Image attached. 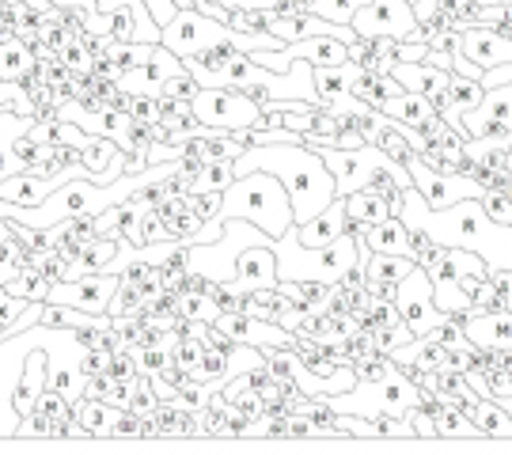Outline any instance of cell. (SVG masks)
Wrapping results in <instances>:
<instances>
[{"mask_svg": "<svg viewBox=\"0 0 512 455\" xmlns=\"http://www.w3.org/2000/svg\"><path fill=\"white\" fill-rule=\"evenodd\" d=\"M399 217L406 220V228H421L440 247H467L486 258L490 270H512V224H497L478 198L433 209L418 186H410Z\"/></svg>", "mask_w": 512, "mask_h": 455, "instance_id": "6da1fadb", "label": "cell"}, {"mask_svg": "<svg viewBox=\"0 0 512 455\" xmlns=\"http://www.w3.org/2000/svg\"><path fill=\"white\" fill-rule=\"evenodd\" d=\"M247 171H270L274 179H281V186L293 198L296 224L311 220L319 209H327L330 201L338 198L334 175H330V167L319 148H308V145L243 148V156L236 160V175H247Z\"/></svg>", "mask_w": 512, "mask_h": 455, "instance_id": "7a4b0ae2", "label": "cell"}, {"mask_svg": "<svg viewBox=\"0 0 512 455\" xmlns=\"http://www.w3.org/2000/svg\"><path fill=\"white\" fill-rule=\"evenodd\" d=\"M277 255V281H342L357 262H368L365 239L342 236L323 247H308L296 239V224L285 236L270 239Z\"/></svg>", "mask_w": 512, "mask_h": 455, "instance_id": "3957f363", "label": "cell"}, {"mask_svg": "<svg viewBox=\"0 0 512 455\" xmlns=\"http://www.w3.org/2000/svg\"><path fill=\"white\" fill-rule=\"evenodd\" d=\"M239 217L258 224L270 239L285 236L296 224L293 217V198L289 190L281 186V179H274L270 171H247L239 175L228 190H224V201H220V220Z\"/></svg>", "mask_w": 512, "mask_h": 455, "instance_id": "277c9868", "label": "cell"}, {"mask_svg": "<svg viewBox=\"0 0 512 455\" xmlns=\"http://www.w3.org/2000/svg\"><path fill=\"white\" fill-rule=\"evenodd\" d=\"M198 122L213 129H243V126H266L262 107L243 88H198L190 99Z\"/></svg>", "mask_w": 512, "mask_h": 455, "instance_id": "5b68a950", "label": "cell"}, {"mask_svg": "<svg viewBox=\"0 0 512 455\" xmlns=\"http://www.w3.org/2000/svg\"><path fill=\"white\" fill-rule=\"evenodd\" d=\"M228 38H232V27L213 16H205L198 8H179L160 27V46H167L171 54L179 57L202 54L205 46H217V42H228Z\"/></svg>", "mask_w": 512, "mask_h": 455, "instance_id": "8992f818", "label": "cell"}, {"mask_svg": "<svg viewBox=\"0 0 512 455\" xmlns=\"http://www.w3.org/2000/svg\"><path fill=\"white\" fill-rule=\"evenodd\" d=\"M395 304H399V311H403V323L414 330L418 338L425 334V330H433L437 323H444V319H448V311L437 308V296H433V277L425 273V266H414V270L399 281Z\"/></svg>", "mask_w": 512, "mask_h": 455, "instance_id": "52a82bcc", "label": "cell"}, {"mask_svg": "<svg viewBox=\"0 0 512 455\" xmlns=\"http://www.w3.org/2000/svg\"><path fill=\"white\" fill-rule=\"evenodd\" d=\"M349 27L368 38H414L418 16L410 0H368Z\"/></svg>", "mask_w": 512, "mask_h": 455, "instance_id": "ba28073f", "label": "cell"}, {"mask_svg": "<svg viewBox=\"0 0 512 455\" xmlns=\"http://www.w3.org/2000/svg\"><path fill=\"white\" fill-rule=\"evenodd\" d=\"M118 285H122V273L114 270L84 273V277H73V281H54L50 300L54 304H73V308L92 311V315H107L110 296H114Z\"/></svg>", "mask_w": 512, "mask_h": 455, "instance_id": "9c48e42d", "label": "cell"}, {"mask_svg": "<svg viewBox=\"0 0 512 455\" xmlns=\"http://www.w3.org/2000/svg\"><path fill=\"white\" fill-rule=\"evenodd\" d=\"M410 175H414V186L421 190V198L429 201L433 209H444V205H456L463 198H482V182L467 179V175H448V171H437V167H429L421 156L410 160Z\"/></svg>", "mask_w": 512, "mask_h": 455, "instance_id": "30bf717a", "label": "cell"}, {"mask_svg": "<svg viewBox=\"0 0 512 455\" xmlns=\"http://www.w3.org/2000/svg\"><path fill=\"white\" fill-rule=\"evenodd\" d=\"M361 73L357 61H342V65H315V91H319V103L334 114H368V103L353 95V80Z\"/></svg>", "mask_w": 512, "mask_h": 455, "instance_id": "8fae6325", "label": "cell"}, {"mask_svg": "<svg viewBox=\"0 0 512 455\" xmlns=\"http://www.w3.org/2000/svg\"><path fill=\"white\" fill-rule=\"evenodd\" d=\"M179 73H186L183 57L171 54L167 46H156L145 65H137V69H126V73H122L118 88L129 91V95H160V88Z\"/></svg>", "mask_w": 512, "mask_h": 455, "instance_id": "7c38bea8", "label": "cell"}, {"mask_svg": "<svg viewBox=\"0 0 512 455\" xmlns=\"http://www.w3.org/2000/svg\"><path fill=\"white\" fill-rule=\"evenodd\" d=\"M459 54L471 57L482 69H497V65H509L512 61V38L501 35L490 23H471V27H463V46H459Z\"/></svg>", "mask_w": 512, "mask_h": 455, "instance_id": "4fadbf2b", "label": "cell"}, {"mask_svg": "<svg viewBox=\"0 0 512 455\" xmlns=\"http://www.w3.org/2000/svg\"><path fill=\"white\" fill-rule=\"evenodd\" d=\"M232 285H236V289H243V292L277 289V255H274V247H270V243H255V247L239 251Z\"/></svg>", "mask_w": 512, "mask_h": 455, "instance_id": "5bb4252c", "label": "cell"}, {"mask_svg": "<svg viewBox=\"0 0 512 455\" xmlns=\"http://www.w3.org/2000/svg\"><path fill=\"white\" fill-rule=\"evenodd\" d=\"M50 387V357H46V349H31L27 353V364H23V372H19V383L16 391H12V406H16V414H31L38 406V395Z\"/></svg>", "mask_w": 512, "mask_h": 455, "instance_id": "9a60e30c", "label": "cell"}, {"mask_svg": "<svg viewBox=\"0 0 512 455\" xmlns=\"http://www.w3.org/2000/svg\"><path fill=\"white\" fill-rule=\"evenodd\" d=\"M346 224H349L346 198H334L327 209H319L311 220L296 224V239L308 243V247H323V243H334V239L346 236Z\"/></svg>", "mask_w": 512, "mask_h": 455, "instance_id": "2e32d148", "label": "cell"}, {"mask_svg": "<svg viewBox=\"0 0 512 455\" xmlns=\"http://www.w3.org/2000/svg\"><path fill=\"white\" fill-rule=\"evenodd\" d=\"M57 186H65L61 175H38V171H16L8 179L0 182V198L4 201H16V205H27L35 209L42 201L54 194Z\"/></svg>", "mask_w": 512, "mask_h": 455, "instance_id": "e0dca14e", "label": "cell"}, {"mask_svg": "<svg viewBox=\"0 0 512 455\" xmlns=\"http://www.w3.org/2000/svg\"><path fill=\"white\" fill-rule=\"evenodd\" d=\"M296 57H304L311 65H342L349 61V46L334 35H315V38H300V42H285L281 46V61L293 65Z\"/></svg>", "mask_w": 512, "mask_h": 455, "instance_id": "ac0fdd59", "label": "cell"}, {"mask_svg": "<svg viewBox=\"0 0 512 455\" xmlns=\"http://www.w3.org/2000/svg\"><path fill=\"white\" fill-rule=\"evenodd\" d=\"M482 95H486L482 80L452 73V84L444 88V95H440L433 107H437V114H444L456 129H463V114H467V110H475L478 103H482Z\"/></svg>", "mask_w": 512, "mask_h": 455, "instance_id": "d6986e66", "label": "cell"}, {"mask_svg": "<svg viewBox=\"0 0 512 455\" xmlns=\"http://www.w3.org/2000/svg\"><path fill=\"white\" fill-rule=\"evenodd\" d=\"M391 76H395L406 91L429 95L433 103H437L440 95H444V88L452 84V69H437V65H429V61H406V65H395Z\"/></svg>", "mask_w": 512, "mask_h": 455, "instance_id": "ffe728a7", "label": "cell"}, {"mask_svg": "<svg viewBox=\"0 0 512 455\" xmlns=\"http://www.w3.org/2000/svg\"><path fill=\"white\" fill-rule=\"evenodd\" d=\"M368 251H380V255H403L414 258V243H410V228L403 217H387L380 224H365L361 232Z\"/></svg>", "mask_w": 512, "mask_h": 455, "instance_id": "44dd1931", "label": "cell"}, {"mask_svg": "<svg viewBox=\"0 0 512 455\" xmlns=\"http://www.w3.org/2000/svg\"><path fill=\"white\" fill-rule=\"evenodd\" d=\"M463 334L475 346L490 349H512V311H494V315H467Z\"/></svg>", "mask_w": 512, "mask_h": 455, "instance_id": "7402d4cb", "label": "cell"}, {"mask_svg": "<svg viewBox=\"0 0 512 455\" xmlns=\"http://www.w3.org/2000/svg\"><path fill=\"white\" fill-rule=\"evenodd\" d=\"M114 418H118V406H110V402H103V399L80 395V399L73 402V421L84 429V437H110Z\"/></svg>", "mask_w": 512, "mask_h": 455, "instance_id": "603a6c76", "label": "cell"}, {"mask_svg": "<svg viewBox=\"0 0 512 455\" xmlns=\"http://www.w3.org/2000/svg\"><path fill=\"white\" fill-rule=\"evenodd\" d=\"M387 118H395V122H410V126L418 129L425 118H433L437 107H433V99L429 95H421V91H399V95H391L384 99V107H380Z\"/></svg>", "mask_w": 512, "mask_h": 455, "instance_id": "cb8c5ba5", "label": "cell"}, {"mask_svg": "<svg viewBox=\"0 0 512 455\" xmlns=\"http://www.w3.org/2000/svg\"><path fill=\"white\" fill-rule=\"evenodd\" d=\"M346 209H349V217H357L361 224H380V220L395 217V209H391V201H387V194H380V190H372V186H365V190H353V194H346Z\"/></svg>", "mask_w": 512, "mask_h": 455, "instance_id": "d4e9b609", "label": "cell"}, {"mask_svg": "<svg viewBox=\"0 0 512 455\" xmlns=\"http://www.w3.org/2000/svg\"><path fill=\"white\" fill-rule=\"evenodd\" d=\"M471 421L478 425V437H512V414L497 399H478Z\"/></svg>", "mask_w": 512, "mask_h": 455, "instance_id": "484cf974", "label": "cell"}, {"mask_svg": "<svg viewBox=\"0 0 512 455\" xmlns=\"http://www.w3.org/2000/svg\"><path fill=\"white\" fill-rule=\"evenodd\" d=\"M277 289L285 292L293 304L311 311H327L330 292H334V281H277Z\"/></svg>", "mask_w": 512, "mask_h": 455, "instance_id": "4316f807", "label": "cell"}, {"mask_svg": "<svg viewBox=\"0 0 512 455\" xmlns=\"http://www.w3.org/2000/svg\"><path fill=\"white\" fill-rule=\"evenodd\" d=\"M126 247V239L122 236H92L88 243H84V255H80V266L88 273H99V270H110L114 266V258H118V251Z\"/></svg>", "mask_w": 512, "mask_h": 455, "instance_id": "83f0119b", "label": "cell"}, {"mask_svg": "<svg viewBox=\"0 0 512 455\" xmlns=\"http://www.w3.org/2000/svg\"><path fill=\"white\" fill-rule=\"evenodd\" d=\"M175 311H179V319H186V323H217L220 319L217 300L209 292H179Z\"/></svg>", "mask_w": 512, "mask_h": 455, "instance_id": "f1b7e54d", "label": "cell"}, {"mask_svg": "<svg viewBox=\"0 0 512 455\" xmlns=\"http://www.w3.org/2000/svg\"><path fill=\"white\" fill-rule=\"evenodd\" d=\"M289 304H293V300H289L281 289H255V292H247L243 311H247V315H255V319H266V323H277V319H281V311L289 308Z\"/></svg>", "mask_w": 512, "mask_h": 455, "instance_id": "f546056e", "label": "cell"}, {"mask_svg": "<svg viewBox=\"0 0 512 455\" xmlns=\"http://www.w3.org/2000/svg\"><path fill=\"white\" fill-rule=\"evenodd\" d=\"M31 61H35V50L27 42H19V38L0 42V80H23Z\"/></svg>", "mask_w": 512, "mask_h": 455, "instance_id": "4dcf8cb0", "label": "cell"}, {"mask_svg": "<svg viewBox=\"0 0 512 455\" xmlns=\"http://www.w3.org/2000/svg\"><path fill=\"white\" fill-rule=\"evenodd\" d=\"M4 289L12 292V296H23V300H50V289H54V281L46 277V273L31 266V270L16 273L12 281H4Z\"/></svg>", "mask_w": 512, "mask_h": 455, "instance_id": "1f68e13d", "label": "cell"}, {"mask_svg": "<svg viewBox=\"0 0 512 455\" xmlns=\"http://www.w3.org/2000/svg\"><path fill=\"white\" fill-rule=\"evenodd\" d=\"M467 114H475V118H497V122L512 126V84H501V88H486L482 103H478L475 110H467Z\"/></svg>", "mask_w": 512, "mask_h": 455, "instance_id": "d6a6232c", "label": "cell"}, {"mask_svg": "<svg viewBox=\"0 0 512 455\" xmlns=\"http://www.w3.org/2000/svg\"><path fill=\"white\" fill-rule=\"evenodd\" d=\"M414 266H418L414 258L380 255V251H372V255H368V262H365V273H368V277H380V281H395V285H399V281H403Z\"/></svg>", "mask_w": 512, "mask_h": 455, "instance_id": "836d02e7", "label": "cell"}, {"mask_svg": "<svg viewBox=\"0 0 512 455\" xmlns=\"http://www.w3.org/2000/svg\"><path fill=\"white\" fill-rule=\"evenodd\" d=\"M236 179V160H205V171L190 182V190H217V194H224Z\"/></svg>", "mask_w": 512, "mask_h": 455, "instance_id": "e575fe53", "label": "cell"}, {"mask_svg": "<svg viewBox=\"0 0 512 455\" xmlns=\"http://www.w3.org/2000/svg\"><path fill=\"white\" fill-rule=\"evenodd\" d=\"M368 0H315V16L330 19V23H353V16L365 8Z\"/></svg>", "mask_w": 512, "mask_h": 455, "instance_id": "d590c367", "label": "cell"}, {"mask_svg": "<svg viewBox=\"0 0 512 455\" xmlns=\"http://www.w3.org/2000/svg\"><path fill=\"white\" fill-rule=\"evenodd\" d=\"M156 406H160L156 383H152L148 372H141V376H137V387H133V399H129V410H133V414H141V418H148Z\"/></svg>", "mask_w": 512, "mask_h": 455, "instance_id": "8d00e7d4", "label": "cell"}, {"mask_svg": "<svg viewBox=\"0 0 512 455\" xmlns=\"http://www.w3.org/2000/svg\"><path fill=\"white\" fill-rule=\"evenodd\" d=\"M160 239H171V228H167L164 217H160L156 209H145V213H141V224H137L133 247H141V243H160Z\"/></svg>", "mask_w": 512, "mask_h": 455, "instance_id": "74e56055", "label": "cell"}, {"mask_svg": "<svg viewBox=\"0 0 512 455\" xmlns=\"http://www.w3.org/2000/svg\"><path fill=\"white\" fill-rule=\"evenodd\" d=\"M418 334L406 327V323H399V327H376L372 330V342H376V349L380 353H391V349L406 346V342H414Z\"/></svg>", "mask_w": 512, "mask_h": 455, "instance_id": "f35d334b", "label": "cell"}, {"mask_svg": "<svg viewBox=\"0 0 512 455\" xmlns=\"http://www.w3.org/2000/svg\"><path fill=\"white\" fill-rule=\"evenodd\" d=\"M16 437H54V418L42 414V410H31V414L19 418Z\"/></svg>", "mask_w": 512, "mask_h": 455, "instance_id": "ab89813d", "label": "cell"}, {"mask_svg": "<svg viewBox=\"0 0 512 455\" xmlns=\"http://www.w3.org/2000/svg\"><path fill=\"white\" fill-rule=\"evenodd\" d=\"M38 270L46 273L50 281H69L73 277V262L61 255V251H42L38 255Z\"/></svg>", "mask_w": 512, "mask_h": 455, "instance_id": "60d3db41", "label": "cell"}, {"mask_svg": "<svg viewBox=\"0 0 512 455\" xmlns=\"http://www.w3.org/2000/svg\"><path fill=\"white\" fill-rule=\"evenodd\" d=\"M133 353H137L141 372H148V376L164 372L167 364H171V346H145V349H133Z\"/></svg>", "mask_w": 512, "mask_h": 455, "instance_id": "b9f144b4", "label": "cell"}, {"mask_svg": "<svg viewBox=\"0 0 512 455\" xmlns=\"http://www.w3.org/2000/svg\"><path fill=\"white\" fill-rule=\"evenodd\" d=\"M482 209L497 220V224H512V198L501 194V190H482Z\"/></svg>", "mask_w": 512, "mask_h": 455, "instance_id": "7bdbcfd3", "label": "cell"}, {"mask_svg": "<svg viewBox=\"0 0 512 455\" xmlns=\"http://www.w3.org/2000/svg\"><path fill=\"white\" fill-rule=\"evenodd\" d=\"M202 353H205V342H202V338H179V342L171 346V361L183 364V368H198Z\"/></svg>", "mask_w": 512, "mask_h": 455, "instance_id": "ee69618b", "label": "cell"}, {"mask_svg": "<svg viewBox=\"0 0 512 455\" xmlns=\"http://www.w3.org/2000/svg\"><path fill=\"white\" fill-rule=\"evenodd\" d=\"M107 372L114 376V380H133V376H141L137 353H133V349H114V357H110Z\"/></svg>", "mask_w": 512, "mask_h": 455, "instance_id": "f6af8a7d", "label": "cell"}, {"mask_svg": "<svg viewBox=\"0 0 512 455\" xmlns=\"http://www.w3.org/2000/svg\"><path fill=\"white\" fill-rule=\"evenodd\" d=\"M141 429H145V418H141V414H133L129 406H122V410H118V418H114L110 437H141Z\"/></svg>", "mask_w": 512, "mask_h": 455, "instance_id": "bcb514c9", "label": "cell"}, {"mask_svg": "<svg viewBox=\"0 0 512 455\" xmlns=\"http://www.w3.org/2000/svg\"><path fill=\"white\" fill-rule=\"evenodd\" d=\"M129 114L141 118V122H160V95H133Z\"/></svg>", "mask_w": 512, "mask_h": 455, "instance_id": "7dc6e473", "label": "cell"}, {"mask_svg": "<svg viewBox=\"0 0 512 455\" xmlns=\"http://www.w3.org/2000/svg\"><path fill=\"white\" fill-rule=\"evenodd\" d=\"M372 323H376V327H399V323H403V311H399L395 300H372Z\"/></svg>", "mask_w": 512, "mask_h": 455, "instance_id": "c3c4849f", "label": "cell"}, {"mask_svg": "<svg viewBox=\"0 0 512 455\" xmlns=\"http://www.w3.org/2000/svg\"><path fill=\"white\" fill-rule=\"evenodd\" d=\"M110 357H114V353H110V349H84V357H80V372H84V376H99V372H107L110 368Z\"/></svg>", "mask_w": 512, "mask_h": 455, "instance_id": "681fc988", "label": "cell"}, {"mask_svg": "<svg viewBox=\"0 0 512 455\" xmlns=\"http://www.w3.org/2000/svg\"><path fill=\"white\" fill-rule=\"evenodd\" d=\"M406 421L414 425V437H437V421L429 418L421 406H410V410H406Z\"/></svg>", "mask_w": 512, "mask_h": 455, "instance_id": "f907efd6", "label": "cell"}, {"mask_svg": "<svg viewBox=\"0 0 512 455\" xmlns=\"http://www.w3.org/2000/svg\"><path fill=\"white\" fill-rule=\"evenodd\" d=\"M133 387H137V376H133V380H114L103 402H110V406L122 410V406H129V399H133Z\"/></svg>", "mask_w": 512, "mask_h": 455, "instance_id": "816d5d0a", "label": "cell"}, {"mask_svg": "<svg viewBox=\"0 0 512 455\" xmlns=\"http://www.w3.org/2000/svg\"><path fill=\"white\" fill-rule=\"evenodd\" d=\"M61 61H65V65H69V69H88V65H92V54H88V50H84V46H80V42H69V46H65V50H61Z\"/></svg>", "mask_w": 512, "mask_h": 455, "instance_id": "f5cc1de1", "label": "cell"}, {"mask_svg": "<svg viewBox=\"0 0 512 455\" xmlns=\"http://www.w3.org/2000/svg\"><path fill=\"white\" fill-rule=\"evenodd\" d=\"M88 69H92L95 76H110V80H122V73H126V69H122L110 54H95Z\"/></svg>", "mask_w": 512, "mask_h": 455, "instance_id": "db71d44e", "label": "cell"}, {"mask_svg": "<svg viewBox=\"0 0 512 455\" xmlns=\"http://www.w3.org/2000/svg\"><path fill=\"white\" fill-rule=\"evenodd\" d=\"M365 289L372 300H395V292H399V285L395 281H380V277H368Z\"/></svg>", "mask_w": 512, "mask_h": 455, "instance_id": "11a10c76", "label": "cell"}, {"mask_svg": "<svg viewBox=\"0 0 512 455\" xmlns=\"http://www.w3.org/2000/svg\"><path fill=\"white\" fill-rule=\"evenodd\" d=\"M452 73L471 76V80H482V73H486V69H482V65H475L471 57H463V54L456 50V54H452Z\"/></svg>", "mask_w": 512, "mask_h": 455, "instance_id": "9f6ffc18", "label": "cell"}, {"mask_svg": "<svg viewBox=\"0 0 512 455\" xmlns=\"http://www.w3.org/2000/svg\"><path fill=\"white\" fill-rule=\"evenodd\" d=\"M486 281H490L501 296H512V270H490L486 273Z\"/></svg>", "mask_w": 512, "mask_h": 455, "instance_id": "6f0895ef", "label": "cell"}, {"mask_svg": "<svg viewBox=\"0 0 512 455\" xmlns=\"http://www.w3.org/2000/svg\"><path fill=\"white\" fill-rule=\"evenodd\" d=\"M84 243H88V239L69 236V239H65V243H61V247H57V251H61V255L69 258V262H80V255H84Z\"/></svg>", "mask_w": 512, "mask_h": 455, "instance_id": "680465c9", "label": "cell"}, {"mask_svg": "<svg viewBox=\"0 0 512 455\" xmlns=\"http://www.w3.org/2000/svg\"><path fill=\"white\" fill-rule=\"evenodd\" d=\"M198 0H175V8H194Z\"/></svg>", "mask_w": 512, "mask_h": 455, "instance_id": "91938a15", "label": "cell"}, {"mask_svg": "<svg viewBox=\"0 0 512 455\" xmlns=\"http://www.w3.org/2000/svg\"><path fill=\"white\" fill-rule=\"evenodd\" d=\"M482 4H505V0H482Z\"/></svg>", "mask_w": 512, "mask_h": 455, "instance_id": "94428289", "label": "cell"}, {"mask_svg": "<svg viewBox=\"0 0 512 455\" xmlns=\"http://www.w3.org/2000/svg\"><path fill=\"white\" fill-rule=\"evenodd\" d=\"M410 4H418V0H410Z\"/></svg>", "mask_w": 512, "mask_h": 455, "instance_id": "6125c7cd", "label": "cell"}]
</instances>
